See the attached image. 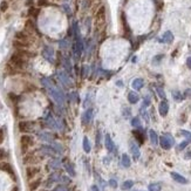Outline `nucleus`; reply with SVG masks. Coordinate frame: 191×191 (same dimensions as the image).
<instances>
[{
    "label": "nucleus",
    "mask_w": 191,
    "mask_h": 191,
    "mask_svg": "<svg viewBox=\"0 0 191 191\" xmlns=\"http://www.w3.org/2000/svg\"><path fill=\"white\" fill-rule=\"evenodd\" d=\"M4 142V131L2 129H0V144Z\"/></svg>",
    "instance_id": "obj_33"
},
{
    "label": "nucleus",
    "mask_w": 191,
    "mask_h": 191,
    "mask_svg": "<svg viewBox=\"0 0 191 191\" xmlns=\"http://www.w3.org/2000/svg\"><path fill=\"white\" fill-rule=\"evenodd\" d=\"M130 149H131V153H133L134 158H135V160H137L138 157H140V150H138L137 145L131 142V143H130Z\"/></svg>",
    "instance_id": "obj_13"
},
{
    "label": "nucleus",
    "mask_w": 191,
    "mask_h": 191,
    "mask_svg": "<svg viewBox=\"0 0 191 191\" xmlns=\"http://www.w3.org/2000/svg\"><path fill=\"white\" fill-rule=\"evenodd\" d=\"M161 190V184L153 183L149 185V191H160Z\"/></svg>",
    "instance_id": "obj_23"
},
{
    "label": "nucleus",
    "mask_w": 191,
    "mask_h": 191,
    "mask_svg": "<svg viewBox=\"0 0 191 191\" xmlns=\"http://www.w3.org/2000/svg\"><path fill=\"white\" fill-rule=\"evenodd\" d=\"M90 118H92V109H90V110H88V111L84 114V116H83L84 123L89 122V121H90Z\"/></svg>",
    "instance_id": "obj_24"
},
{
    "label": "nucleus",
    "mask_w": 191,
    "mask_h": 191,
    "mask_svg": "<svg viewBox=\"0 0 191 191\" xmlns=\"http://www.w3.org/2000/svg\"><path fill=\"white\" fill-rule=\"evenodd\" d=\"M19 130L21 133H28L31 130V123L27 121H21L19 122Z\"/></svg>",
    "instance_id": "obj_8"
},
{
    "label": "nucleus",
    "mask_w": 191,
    "mask_h": 191,
    "mask_svg": "<svg viewBox=\"0 0 191 191\" xmlns=\"http://www.w3.org/2000/svg\"><path fill=\"white\" fill-rule=\"evenodd\" d=\"M33 143H34V140H33L32 136H30V135H23L21 138H20V144H21V151H23V154L26 153L27 149L31 145H33Z\"/></svg>",
    "instance_id": "obj_2"
},
{
    "label": "nucleus",
    "mask_w": 191,
    "mask_h": 191,
    "mask_svg": "<svg viewBox=\"0 0 191 191\" xmlns=\"http://www.w3.org/2000/svg\"><path fill=\"white\" fill-rule=\"evenodd\" d=\"M182 135H184L185 137L188 138V141H191V133L186 131V130H182Z\"/></svg>",
    "instance_id": "obj_30"
},
{
    "label": "nucleus",
    "mask_w": 191,
    "mask_h": 191,
    "mask_svg": "<svg viewBox=\"0 0 191 191\" xmlns=\"http://www.w3.org/2000/svg\"><path fill=\"white\" fill-rule=\"evenodd\" d=\"M0 170H2V171H5V172H7L8 175H11L13 177V179H16V176H14V170L12 168V165L9 164V163H6V162H2V163H0Z\"/></svg>",
    "instance_id": "obj_5"
},
{
    "label": "nucleus",
    "mask_w": 191,
    "mask_h": 191,
    "mask_svg": "<svg viewBox=\"0 0 191 191\" xmlns=\"http://www.w3.org/2000/svg\"><path fill=\"white\" fill-rule=\"evenodd\" d=\"M138 100H140V97H138V95L136 94V93L130 92L129 94H128V101H129L131 104H135V103H137Z\"/></svg>",
    "instance_id": "obj_12"
},
{
    "label": "nucleus",
    "mask_w": 191,
    "mask_h": 191,
    "mask_svg": "<svg viewBox=\"0 0 191 191\" xmlns=\"http://www.w3.org/2000/svg\"><path fill=\"white\" fill-rule=\"evenodd\" d=\"M16 40H21V41H27V39H28V35H27L26 33H23V32H19V33H16Z\"/></svg>",
    "instance_id": "obj_19"
},
{
    "label": "nucleus",
    "mask_w": 191,
    "mask_h": 191,
    "mask_svg": "<svg viewBox=\"0 0 191 191\" xmlns=\"http://www.w3.org/2000/svg\"><path fill=\"white\" fill-rule=\"evenodd\" d=\"M12 191H19V189H18L16 186H14V188H13V190H12Z\"/></svg>",
    "instance_id": "obj_39"
},
{
    "label": "nucleus",
    "mask_w": 191,
    "mask_h": 191,
    "mask_svg": "<svg viewBox=\"0 0 191 191\" xmlns=\"http://www.w3.org/2000/svg\"><path fill=\"white\" fill-rule=\"evenodd\" d=\"M106 147H107V149L109 151H114V143H113V141H111V138L109 135L106 136Z\"/></svg>",
    "instance_id": "obj_14"
},
{
    "label": "nucleus",
    "mask_w": 191,
    "mask_h": 191,
    "mask_svg": "<svg viewBox=\"0 0 191 191\" xmlns=\"http://www.w3.org/2000/svg\"><path fill=\"white\" fill-rule=\"evenodd\" d=\"M39 171H40V169L38 167H28L26 169V176H27L28 179H32V178H34L35 176L38 175Z\"/></svg>",
    "instance_id": "obj_6"
},
{
    "label": "nucleus",
    "mask_w": 191,
    "mask_h": 191,
    "mask_svg": "<svg viewBox=\"0 0 191 191\" xmlns=\"http://www.w3.org/2000/svg\"><path fill=\"white\" fill-rule=\"evenodd\" d=\"M191 157V151L189 154H186V155H185V158H190Z\"/></svg>",
    "instance_id": "obj_37"
},
{
    "label": "nucleus",
    "mask_w": 191,
    "mask_h": 191,
    "mask_svg": "<svg viewBox=\"0 0 191 191\" xmlns=\"http://www.w3.org/2000/svg\"><path fill=\"white\" fill-rule=\"evenodd\" d=\"M13 46L18 48V49H25V48H28L30 47V44L27 41H21V40H16L13 42Z\"/></svg>",
    "instance_id": "obj_10"
},
{
    "label": "nucleus",
    "mask_w": 191,
    "mask_h": 191,
    "mask_svg": "<svg viewBox=\"0 0 191 191\" xmlns=\"http://www.w3.org/2000/svg\"><path fill=\"white\" fill-rule=\"evenodd\" d=\"M156 90H157V94L160 95L161 99H165V93L163 90V88H161V87H156Z\"/></svg>",
    "instance_id": "obj_26"
},
{
    "label": "nucleus",
    "mask_w": 191,
    "mask_h": 191,
    "mask_svg": "<svg viewBox=\"0 0 191 191\" xmlns=\"http://www.w3.org/2000/svg\"><path fill=\"white\" fill-rule=\"evenodd\" d=\"M106 23V8L103 6L97 9V13L95 16V26L97 30H101L103 27V25Z\"/></svg>",
    "instance_id": "obj_1"
},
{
    "label": "nucleus",
    "mask_w": 191,
    "mask_h": 191,
    "mask_svg": "<svg viewBox=\"0 0 191 191\" xmlns=\"http://www.w3.org/2000/svg\"><path fill=\"white\" fill-rule=\"evenodd\" d=\"M38 6L39 7L48 6V0H38Z\"/></svg>",
    "instance_id": "obj_29"
},
{
    "label": "nucleus",
    "mask_w": 191,
    "mask_h": 191,
    "mask_svg": "<svg viewBox=\"0 0 191 191\" xmlns=\"http://www.w3.org/2000/svg\"><path fill=\"white\" fill-rule=\"evenodd\" d=\"M130 158H129V156L127 155V154H123L122 155V164L126 167V168H128V167H130Z\"/></svg>",
    "instance_id": "obj_18"
},
{
    "label": "nucleus",
    "mask_w": 191,
    "mask_h": 191,
    "mask_svg": "<svg viewBox=\"0 0 191 191\" xmlns=\"http://www.w3.org/2000/svg\"><path fill=\"white\" fill-rule=\"evenodd\" d=\"M5 157H6V151L4 149H0V161L4 160Z\"/></svg>",
    "instance_id": "obj_32"
},
{
    "label": "nucleus",
    "mask_w": 191,
    "mask_h": 191,
    "mask_svg": "<svg viewBox=\"0 0 191 191\" xmlns=\"http://www.w3.org/2000/svg\"><path fill=\"white\" fill-rule=\"evenodd\" d=\"M109 183H110V185H111V186H116V182H115L114 179H111V181H109Z\"/></svg>",
    "instance_id": "obj_35"
},
{
    "label": "nucleus",
    "mask_w": 191,
    "mask_h": 191,
    "mask_svg": "<svg viewBox=\"0 0 191 191\" xmlns=\"http://www.w3.org/2000/svg\"><path fill=\"white\" fill-rule=\"evenodd\" d=\"M186 65H188L189 69H191V58H188V60H186Z\"/></svg>",
    "instance_id": "obj_34"
},
{
    "label": "nucleus",
    "mask_w": 191,
    "mask_h": 191,
    "mask_svg": "<svg viewBox=\"0 0 191 191\" xmlns=\"http://www.w3.org/2000/svg\"><path fill=\"white\" fill-rule=\"evenodd\" d=\"M168 111H169V103L168 101L164 99L163 101H161L160 104H158V113L162 117H165L167 115H168Z\"/></svg>",
    "instance_id": "obj_4"
},
{
    "label": "nucleus",
    "mask_w": 191,
    "mask_h": 191,
    "mask_svg": "<svg viewBox=\"0 0 191 191\" xmlns=\"http://www.w3.org/2000/svg\"><path fill=\"white\" fill-rule=\"evenodd\" d=\"M133 134H134V136L136 137V140H137L138 142L142 144L143 142H144V137H143V134L141 133V131H138V130H134L133 131Z\"/></svg>",
    "instance_id": "obj_16"
},
{
    "label": "nucleus",
    "mask_w": 191,
    "mask_h": 191,
    "mask_svg": "<svg viewBox=\"0 0 191 191\" xmlns=\"http://www.w3.org/2000/svg\"><path fill=\"white\" fill-rule=\"evenodd\" d=\"M131 124H133L134 127H141V120H140L138 117H134V118L131 120Z\"/></svg>",
    "instance_id": "obj_28"
},
{
    "label": "nucleus",
    "mask_w": 191,
    "mask_h": 191,
    "mask_svg": "<svg viewBox=\"0 0 191 191\" xmlns=\"http://www.w3.org/2000/svg\"><path fill=\"white\" fill-rule=\"evenodd\" d=\"M143 86H144V81H143L142 79H135V80L133 81V83H131V87H133L135 90H140V89H142V88H143Z\"/></svg>",
    "instance_id": "obj_9"
},
{
    "label": "nucleus",
    "mask_w": 191,
    "mask_h": 191,
    "mask_svg": "<svg viewBox=\"0 0 191 191\" xmlns=\"http://www.w3.org/2000/svg\"><path fill=\"white\" fill-rule=\"evenodd\" d=\"M171 177H172V179H174V181H176L177 183H179V184H186L188 183V179H186L185 177H183L182 175H179L178 172H171Z\"/></svg>",
    "instance_id": "obj_7"
},
{
    "label": "nucleus",
    "mask_w": 191,
    "mask_h": 191,
    "mask_svg": "<svg viewBox=\"0 0 191 191\" xmlns=\"http://www.w3.org/2000/svg\"><path fill=\"white\" fill-rule=\"evenodd\" d=\"M39 8H34V7H31L30 8V11H28V14L30 16H38L39 14Z\"/></svg>",
    "instance_id": "obj_25"
},
{
    "label": "nucleus",
    "mask_w": 191,
    "mask_h": 191,
    "mask_svg": "<svg viewBox=\"0 0 191 191\" xmlns=\"http://www.w3.org/2000/svg\"><path fill=\"white\" fill-rule=\"evenodd\" d=\"M172 97H174L175 101H177V102H181V101L183 100V95L178 92V90H174V92H172Z\"/></svg>",
    "instance_id": "obj_20"
},
{
    "label": "nucleus",
    "mask_w": 191,
    "mask_h": 191,
    "mask_svg": "<svg viewBox=\"0 0 191 191\" xmlns=\"http://www.w3.org/2000/svg\"><path fill=\"white\" fill-rule=\"evenodd\" d=\"M40 184H41V179H35V181L31 182V183H30V190L35 191L39 186H40Z\"/></svg>",
    "instance_id": "obj_17"
},
{
    "label": "nucleus",
    "mask_w": 191,
    "mask_h": 191,
    "mask_svg": "<svg viewBox=\"0 0 191 191\" xmlns=\"http://www.w3.org/2000/svg\"><path fill=\"white\" fill-rule=\"evenodd\" d=\"M32 2H33V0H28V1L26 2V5H27V6H30V5H31Z\"/></svg>",
    "instance_id": "obj_38"
},
{
    "label": "nucleus",
    "mask_w": 191,
    "mask_h": 191,
    "mask_svg": "<svg viewBox=\"0 0 191 191\" xmlns=\"http://www.w3.org/2000/svg\"><path fill=\"white\" fill-rule=\"evenodd\" d=\"M150 104V101H149V99H145L144 100V106H149Z\"/></svg>",
    "instance_id": "obj_36"
},
{
    "label": "nucleus",
    "mask_w": 191,
    "mask_h": 191,
    "mask_svg": "<svg viewBox=\"0 0 191 191\" xmlns=\"http://www.w3.org/2000/svg\"><path fill=\"white\" fill-rule=\"evenodd\" d=\"M51 93H52V96H53L54 99L56 100L58 102H60V103H62V102H63V97H62L61 95H60V93L58 92L56 89H52V90H51Z\"/></svg>",
    "instance_id": "obj_15"
},
{
    "label": "nucleus",
    "mask_w": 191,
    "mask_h": 191,
    "mask_svg": "<svg viewBox=\"0 0 191 191\" xmlns=\"http://www.w3.org/2000/svg\"><path fill=\"white\" fill-rule=\"evenodd\" d=\"M149 136H150V141H151V143L154 145H157L158 144V141H160V138L157 136V134H156V131L155 130H149Z\"/></svg>",
    "instance_id": "obj_11"
},
{
    "label": "nucleus",
    "mask_w": 191,
    "mask_h": 191,
    "mask_svg": "<svg viewBox=\"0 0 191 191\" xmlns=\"http://www.w3.org/2000/svg\"><path fill=\"white\" fill-rule=\"evenodd\" d=\"M160 144L163 149L168 150V149H170V148L172 147V144H174V140H172V137H171L170 135L161 136L160 137Z\"/></svg>",
    "instance_id": "obj_3"
},
{
    "label": "nucleus",
    "mask_w": 191,
    "mask_h": 191,
    "mask_svg": "<svg viewBox=\"0 0 191 191\" xmlns=\"http://www.w3.org/2000/svg\"><path fill=\"white\" fill-rule=\"evenodd\" d=\"M8 9V2L7 1H2L1 4H0V11L1 12H6Z\"/></svg>",
    "instance_id": "obj_27"
},
{
    "label": "nucleus",
    "mask_w": 191,
    "mask_h": 191,
    "mask_svg": "<svg viewBox=\"0 0 191 191\" xmlns=\"http://www.w3.org/2000/svg\"><path fill=\"white\" fill-rule=\"evenodd\" d=\"M83 149L86 153H89L90 151V144H89V141H88L87 137L83 138Z\"/></svg>",
    "instance_id": "obj_22"
},
{
    "label": "nucleus",
    "mask_w": 191,
    "mask_h": 191,
    "mask_svg": "<svg viewBox=\"0 0 191 191\" xmlns=\"http://www.w3.org/2000/svg\"><path fill=\"white\" fill-rule=\"evenodd\" d=\"M188 143H189V141H184V142H182L181 144L178 145V150H183L184 148L188 145Z\"/></svg>",
    "instance_id": "obj_31"
},
{
    "label": "nucleus",
    "mask_w": 191,
    "mask_h": 191,
    "mask_svg": "<svg viewBox=\"0 0 191 191\" xmlns=\"http://www.w3.org/2000/svg\"><path fill=\"white\" fill-rule=\"evenodd\" d=\"M133 185H134V182H133V181H126V182L122 184V189L123 190H129V189L133 188Z\"/></svg>",
    "instance_id": "obj_21"
}]
</instances>
